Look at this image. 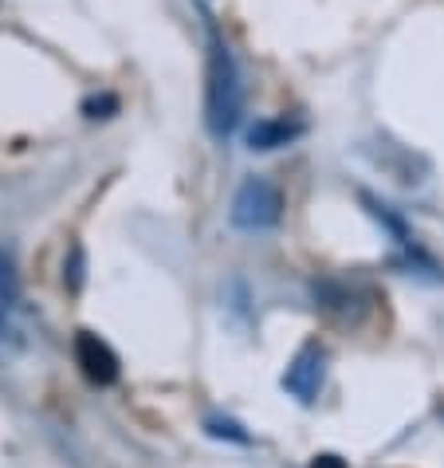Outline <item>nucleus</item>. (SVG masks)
<instances>
[{
    "label": "nucleus",
    "mask_w": 444,
    "mask_h": 468,
    "mask_svg": "<svg viewBox=\"0 0 444 468\" xmlns=\"http://www.w3.org/2000/svg\"><path fill=\"white\" fill-rule=\"evenodd\" d=\"M244 119V83L240 68L232 59L228 44L213 32L208 36V59H205V126L217 142L237 134Z\"/></svg>",
    "instance_id": "f257e3e1"
},
{
    "label": "nucleus",
    "mask_w": 444,
    "mask_h": 468,
    "mask_svg": "<svg viewBox=\"0 0 444 468\" xmlns=\"http://www.w3.org/2000/svg\"><path fill=\"white\" fill-rule=\"evenodd\" d=\"M228 220L244 232H268L283 220V193L268 177H248L232 197Z\"/></svg>",
    "instance_id": "f03ea898"
},
{
    "label": "nucleus",
    "mask_w": 444,
    "mask_h": 468,
    "mask_svg": "<svg viewBox=\"0 0 444 468\" xmlns=\"http://www.w3.org/2000/svg\"><path fill=\"white\" fill-rule=\"evenodd\" d=\"M322 382H326V350H322L319 343L299 346V355L287 362V370H283V389H287V394H291L295 401L311 406V401L319 398Z\"/></svg>",
    "instance_id": "7ed1b4c3"
},
{
    "label": "nucleus",
    "mask_w": 444,
    "mask_h": 468,
    "mask_svg": "<svg viewBox=\"0 0 444 468\" xmlns=\"http://www.w3.org/2000/svg\"><path fill=\"white\" fill-rule=\"evenodd\" d=\"M75 367L83 370L90 386H114L119 382V355L111 350L107 339H99L95 331H75Z\"/></svg>",
    "instance_id": "20e7f679"
},
{
    "label": "nucleus",
    "mask_w": 444,
    "mask_h": 468,
    "mask_svg": "<svg viewBox=\"0 0 444 468\" xmlns=\"http://www.w3.org/2000/svg\"><path fill=\"white\" fill-rule=\"evenodd\" d=\"M303 122H291V119H259L256 126H248V146L252 150H280V146H291L295 138H303Z\"/></svg>",
    "instance_id": "39448f33"
},
{
    "label": "nucleus",
    "mask_w": 444,
    "mask_h": 468,
    "mask_svg": "<svg viewBox=\"0 0 444 468\" xmlns=\"http://www.w3.org/2000/svg\"><path fill=\"white\" fill-rule=\"evenodd\" d=\"M315 299L322 311H331V315H343V319H354V307L358 303V292L350 288V283H338V280H322L315 283Z\"/></svg>",
    "instance_id": "423d86ee"
},
{
    "label": "nucleus",
    "mask_w": 444,
    "mask_h": 468,
    "mask_svg": "<svg viewBox=\"0 0 444 468\" xmlns=\"http://www.w3.org/2000/svg\"><path fill=\"white\" fill-rule=\"evenodd\" d=\"M20 299V276H16V260L8 249H0V311H12Z\"/></svg>",
    "instance_id": "0eeeda50"
},
{
    "label": "nucleus",
    "mask_w": 444,
    "mask_h": 468,
    "mask_svg": "<svg viewBox=\"0 0 444 468\" xmlns=\"http://www.w3.org/2000/svg\"><path fill=\"white\" fill-rule=\"evenodd\" d=\"M83 271H87V256H83V244H71L68 260H63V283H68L71 295L83 292Z\"/></svg>",
    "instance_id": "6e6552de"
},
{
    "label": "nucleus",
    "mask_w": 444,
    "mask_h": 468,
    "mask_svg": "<svg viewBox=\"0 0 444 468\" xmlns=\"http://www.w3.org/2000/svg\"><path fill=\"white\" fill-rule=\"evenodd\" d=\"M205 425H208V433H213V437H232V441H240V445L248 441V433H240V425H232V421H217V418H208Z\"/></svg>",
    "instance_id": "1a4fd4ad"
},
{
    "label": "nucleus",
    "mask_w": 444,
    "mask_h": 468,
    "mask_svg": "<svg viewBox=\"0 0 444 468\" xmlns=\"http://www.w3.org/2000/svg\"><path fill=\"white\" fill-rule=\"evenodd\" d=\"M114 107H119V99H114V95H102V99H87V102H83L87 119H102L99 111H114Z\"/></svg>",
    "instance_id": "9d476101"
},
{
    "label": "nucleus",
    "mask_w": 444,
    "mask_h": 468,
    "mask_svg": "<svg viewBox=\"0 0 444 468\" xmlns=\"http://www.w3.org/2000/svg\"><path fill=\"white\" fill-rule=\"evenodd\" d=\"M311 468H346V461L338 457V452H319V457L311 461Z\"/></svg>",
    "instance_id": "9b49d317"
}]
</instances>
